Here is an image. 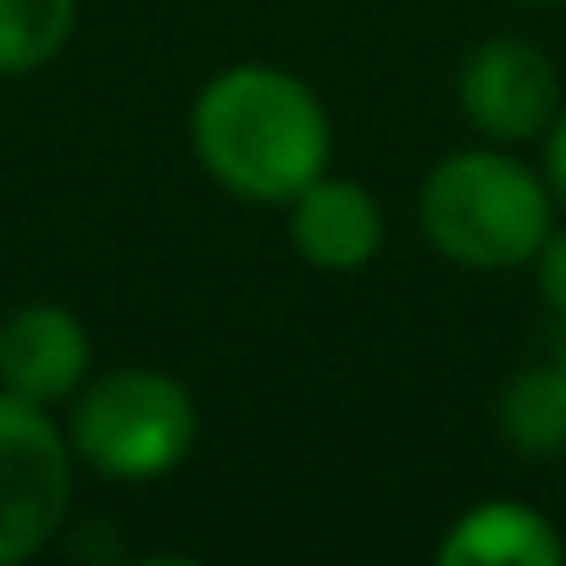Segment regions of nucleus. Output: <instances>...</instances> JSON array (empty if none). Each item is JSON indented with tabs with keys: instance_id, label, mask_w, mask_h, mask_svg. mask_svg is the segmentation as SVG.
<instances>
[{
	"instance_id": "obj_1",
	"label": "nucleus",
	"mask_w": 566,
	"mask_h": 566,
	"mask_svg": "<svg viewBox=\"0 0 566 566\" xmlns=\"http://www.w3.org/2000/svg\"><path fill=\"white\" fill-rule=\"evenodd\" d=\"M189 150L217 189L250 206H290L334 167L323 95L272 62H233L189 106Z\"/></svg>"
},
{
	"instance_id": "obj_2",
	"label": "nucleus",
	"mask_w": 566,
	"mask_h": 566,
	"mask_svg": "<svg viewBox=\"0 0 566 566\" xmlns=\"http://www.w3.org/2000/svg\"><path fill=\"white\" fill-rule=\"evenodd\" d=\"M555 195L544 167H527L511 145H467L428 167L417 189L422 239L461 272L533 266L555 228Z\"/></svg>"
},
{
	"instance_id": "obj_3",
	"label": "nucleus",
	"mask_w": 566,
	"mask_h": 566,
	"mask_svg": "<svg viewBox=\"0 0 566 566\" xmlns=\"http://www.w3.org/2000/svg\"><path fill=\"white\" fill-rule=\"evenodd\" d=\"M67 406V444L78 467L112 483H156L178 472L200 433L195 395L156 367L101 373Z\"/></svg>"
},
{
	"instance_id": "obj_4",
	"label": "nucleus",
	"mask_w": 566,
	"mask_h": 566,
	"mask_svg": "<svg viewBox=\"0 0 566 566\" xmlns=\"http://www.w3.org/2000/svg\"><path fill=\"white\" fill-rule=\"evenodd\" d=\"M78 455L67 428L34 400L0 389V566L34 560L56 544L73 511Z\"/></svg>"
},
{
	"instance_id": "obj_5",
	"label": "nucleus",
	"mask_w": 566,
	"mask_h": 566,
	"mask_svg": "<svg viewBox=\"0 0 566 566\" xmlns=\"http://www.w3.org/2000/svg\"><path fill=\"white\" fill-rule=\"evenodd\" d=\"M455 106L467 128L489 145H538L549 123L560 117V73L555 62L522 40V34H494L461 56L455 73Z\"/></svg>"
},
{
	"instance_id": "obj_6",
	"label": "nucleus",
	"mask_w": 566,
	"mask_h": 566,
	"mask_svg": "<svg viewBox=\"0 0 566 566\" xmlns=\"http://www.w3.org/2000/svg\"><path fill=\"white\" fill-rule=\"evenodd\" d=\"M84 384H90V328L67 306L29 301L12 317H0V389L7 395L56 411Z\"/></svg>"
},
{
	"instance_id": "obj_7",
	"label": "nucleus",
	"mask_w": 566,
	"mask_h": 566,
	"mask_svg": "<svg viewBox=\"0 0 566 566\" xmlns=\"http://www.w3.org/2000/svg\"><path fill=\"white\" fill-rule=\"evenodd\" d=\"M283 222H290L295 255L317 272H367L389 239V217H384L378 195L339 172L312 178L283 206Z\"/></svg>"
},
{
	"instance_id": "obj_8",
	"label": "nucleus",
	"mask_w": 566,
	"mask_h": 566,
	"mask_svg": "<svg viewBox=\"0 0 566 566\" xmlns=\"http://www.w3.org/2000/svg\"><path fill=\"white\" fill-rule=\"evenodd\" d=\"M433 555L439 566H560L566 538L538 505L494 494V500L467 505L444 527Z\"/></svg>"
},
{
	"instance_id": "obj_9",
	"label": "nucleus",
	"mask_w": 566,
	"mask_h": 566,
	"mask_svg": "<svg viewBox=\"0 0 566 566\" xmlns=\"http://www.w3.org/2000/svg\"><path fill=\"white\" fill-rule=\"evenodd\" d=\"M494 428H500L505 450H516L527 461L566 455V367L544 356V361L511 373L494 395Z\"/></svg>"
},
{
	"instance_id": "obj_10",
	"label": "nucleus",
	"mask_w": 566,
	"mask_h": 566,
	"mask_svg": "<svg viewBox=\"0 0 566 566\" xmlns=\"http://www.w3.org/2000/svg\"><path fill=\"white\" fill-rule=\"evenodd\" d=\"M78 0H0V78L40 73L67 51Z\"/></svg>"
},
{
	"instance_id": "obj_11",
	"label": "nucleus",
	"mask_w": 566,
	"mask_h": 566,
	"mask_svg": "<svg viewBox=\"0 0 566 566\" xmlns=\"http://www.w3.org/2000/svg\"><path fill=\"white\" fill-rule=\"evenodd\" d=\"M533 283L555 323H566V228H549V239L533 255Z\"/></svg>"
},
{
	"instance_id": "obj_12",
	"label": "nucleus",
	"mask_w": 566,
	"mask_h": 566,
	"mask_svg": "<svg viewBox=\"0 0 566 566\" xmlns=\"http://www.w3.org/2000/svg\"><path fill=\"white\" fill-rule=\"evenodd\" d=\"M538 145H544V178H549V195H555V206L566 211V106H560V117L549 123V134H544Z\"/></svg>"
},
{
	"instance_id": "obj_13",
	"label": "nucleus",
	"mask_w": 566,
	"mask_h": 566,
	"mask_svg": "<svg viewBox=\"0 0 566 566\" xmlns=\"http://www.w3.org/2000/svg\"><path fill=\"white\" fill-rule=\"evenodd\" d=\"M549 361L566 367V323H555V345H549Z\"/></svg>"
},
{
	"instance_id": "obj_14",
	"label": "nucleus",
	"mask_w": 566,
	"mask_h": 566,
	"mask_svg": "<svg viewBox=\"0 0 566 566\" xmlns=\"http://www.w3.org/2000/svg\"><path fill=\"white\" fill-rule=\"evenodd\" d=\"M516 7H566V0H516Z\"/></svg>"
}]
</instances>
